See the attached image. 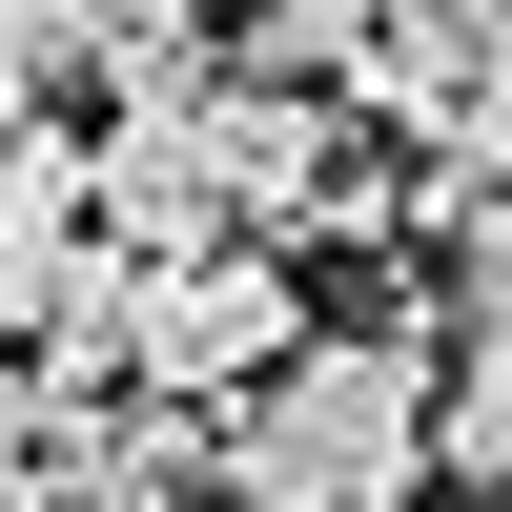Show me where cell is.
<instances>
[{
	"label": "cell",
	"mask_w": 512,
	"mask_h": 512,
	"mask_svg": "<svg viewBox=\"0 0 512 512\" xmlns=\"http://www.w3.org/2000/svg\"><path fill=\"white\" fill-rule=\"evenodd\" d=\"M410 410H431V349L410 328H308L267 390L205 410V512H390L431 472Z\"/></svg>",
	"instance_id": "1"
},
{
	"label": "cell",
	"mask_w": 512,
	"mask_h": 512,
	"mask_svg": "<svg viewBox=\"0 0 512 512\" xmlns=\"http://www.w3.org/2000/svg\"><path fill=\"white\" fill-rule=\"evenodd\" d=\"M308 349V267L287 246H164L144 287H123V390L144 410H226V390H267V369Z\"/></svg>",
	"instance_id": "2"
},
{
	"label": "cell",
	"mask_w": 512,
	"mask_h": 512,
	"mask_svg": "<svg viewBox=\"0 0 512 512\" xmlns=\"http://www.w3.org/2000/svg\"><path fill=\"white\" fill-rule=\"evenodd\" d=\"M328 103H349L369 123V144H492V0H369V21H349V62H328Z\"/></svg>",
	"instance_id": "3"
},
{
	"label": "cell",
	"mask_w": 512,
	"mask_h": 512,
	"mask_svg": "<svg viewBox=\"0 0 512 512\" xmlns=\"http://www.w3.org/2000/svg\"><path fill=\"white\" fill-rule=\"evenodd\" d=\"M21 512H205V431L185 410H41V492Z\"/></svg>",
	"instance_id": "4"
},
{
	"label": "cell",
	"mask_w": 512,
	"mask_h": 512,
	"mask_svg": "<svg viewBox=\"0 0 512 512\" xmlns=\"http://www.w3.org/2000/svg\"><path fill=\"white\" fill-rule=\"evenodd\" d=\"M21 492H41V390L0 369V512H21Z\"/></svg>",
	"instance_id": "5"
}]
</instances>
